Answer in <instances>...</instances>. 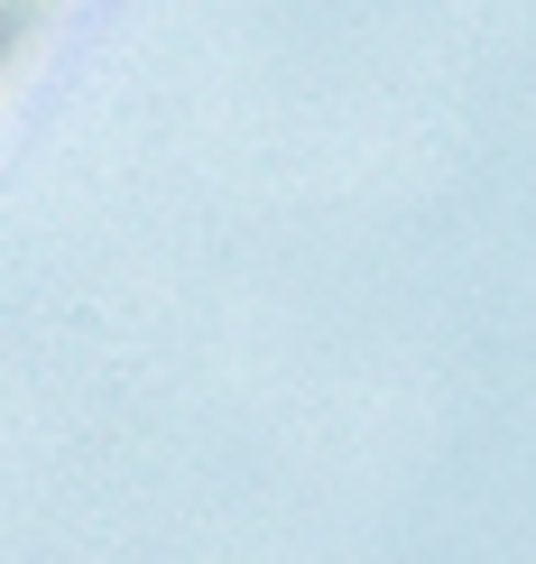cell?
Wrapping results in <instances>:
<instances>
[{"mask_svg": "<svg viewBox=\"0 0 536 564\" xmlns=\"http://www.w3.org/2000/svg\"><path fill=\"white\" fill-rule=\"evenodd\" d=\"M46 10H56V0H0V75H10V56L29 46V29H37Z\"/></svg>", "mask_w": 536, "mask_h": 564, "instance_id": "1", "label": "cell"}]
</instances>
